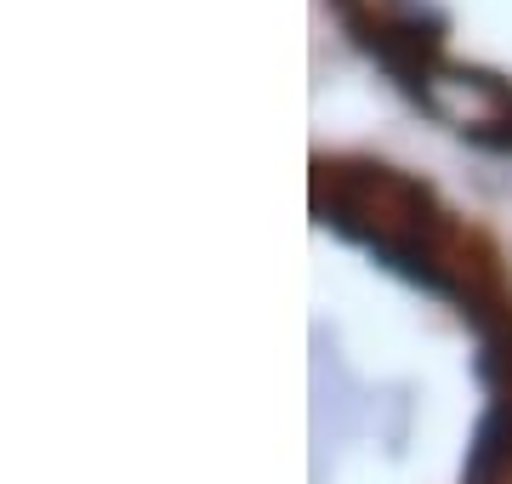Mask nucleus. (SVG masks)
I'll use <instances>...</instances> for the list:
<instances>
[{"label": "nucleus", "instance_id": "1", "mask_svg": "<svg viewBox=\"0 0 512 484\" xmlns=\"http://www.w3.org/2000/svg\"><path fill=\"white\" fill-rule=\"evenodd\" d=\"M313 205H319L325 223H336L342 234L370 245L399 274H410V262L421 251H433L439 234L450 228L433 188L393 166H376V160H319Z\"/></svg>", "mask_w": 512, "mask_h": 484}, {"label": "nucleus", "instance_id": "2", "mask_svg": "<svg viewBox=\"0 0 512 484\" xmlns=\"http://www.w3.org/2000/svg\"><path fill=\"white\" fill-rule=\"evenodd\" d=\"M507 467H512V405L495 399L490 416L473 433V450H467V484H501Z\"/></svg>", "mask_w": 512, "mask_h": 484}, {"label": "nucleus", "instance_id": "3", "mask_svg": "<svg viewBox=\"0 0 512 484\" xmlns=\"http://www.w3.org/2000/svg\"><path fill=\"white\" fill-rule=\"evenodd\" d=\"M478 143H490V149H512V103L501 109V120H495V126L478 137Z\"/></svg>", "mask_w": 512, "mask_h": 484}]
</instances>
